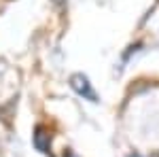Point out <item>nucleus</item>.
<instances>
[{
    "label": "nucleus",
    "mask_w": 159,
    "mask_h": 157,
    "mask_svg": "<svg viewBox=\"0 0 159 157\" xmlns=\"http://www.w3.org/2000/svg\"><path fill=\"white\" fill-rule=\"evenodd\" d=\"M70 87H72L79 96H83L85 100L98 102V96H96V91L91 89V83H89V79H87L85 74H81V72L72 74V76H70Z\"/></svg>",
    "instance_id": "f257e3e1"
},
{
    "label": "nucleus",
    "mask_w": 159,
    "mask_h": 157,
    "mask_svg": "<svg viewBox=\"0 0 159 157\" xmlns=\"http://www.w3.org/2000/svg\"><path fill=\"white\" fill-rule=\"evenodd\" d=\"M64 157H74V155L70 153V151H66V153H64Z\"/></svg>",
    "instance_id": "7ed1b4c3"
},
{
    "label": "nucleus",
    "mask_w": 159,
    "mask_h": 157,
    "mask_svg": "<svg viewBox=\"0 0 159 157\" xmlns=\"http://www.w3.org/2000/svg\"><path fill=\"white\" fill-rule=\"evenodd\" d=\"M34 146H36L40 153H49V146H51V134L45 125H38L34 130Z\"/></svg>",
    "instance_id": "f03ea898"
}]
</instances>
